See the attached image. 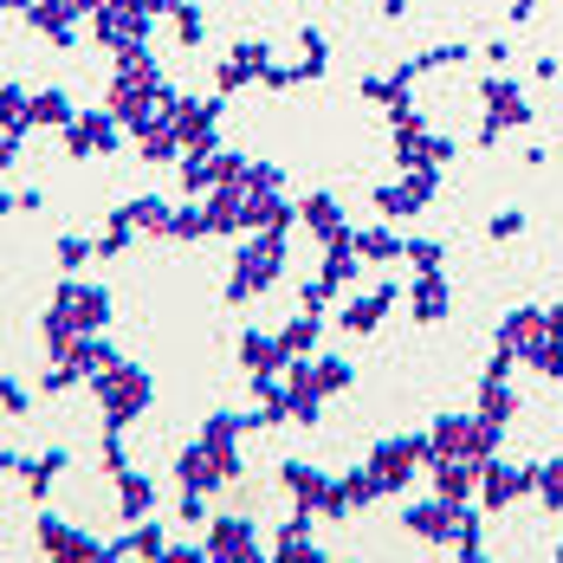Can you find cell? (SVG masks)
<instances>
[{
	"label": "cell",
	"instance_id": "cell-12",
	"mask_svg": "<svg viewBox=\"0 0 563 563\" xmlns=\"http://www.w3.org/2000/svg\"><path fill=\"white\" fill-rule=\"evenodd\" d=\"M479 486H486V506L506 511L511 499H525V493L538 486V473H531V466H499V460H493V466L479 473Z\"/></svg>",
	"mask_w": 563,
	"mask_h": 563
},
{
	"label": "cell",
	"instance_id": "cell-32",
	"mask_svg": "<svg viewBox=\"0 0 563 563\" xmlns=\"http://www.w3.org/2000/svg\"><path fill=\"white\" fill-rule=\"evenodd\" d=\"M279 558H318V544H311V525H305V518H298V525H285Z\"/></svg>",
	"mask_w": 563,
	"mask_h": 563
},
{
	"label": "cell",
	"instance_id": "cell-26",
	"mask_svg": "<svg viewBox=\"0 0 563 563\" xmlns=\"http://www.w3.org/2000/svg\"><path fill=\"white\" fill-rule=\"evenodd\" d=\"M311 343H318V311H298V318H291V324L279 331V350H285V363H291V356H305Z\"/></svg>",
	"mask_w": 563,
	"mask_h": 563
},
{
	"label": "cell",
	"instance_id": "cell-41",
	"mask_svg": "<svg viewBox=\"0 0 563 563\" xmlns=\"http://www.w3.org/2000/svg\"><path fill=\"white\" fill-rule=\"evenodd\" d=\"M65 7H71L78 20H91V13H98V0H65Z\"/></svg>",
	"mask_w": 563,
	"mask_h": 563
},
{
	"label": "cell",
	"instance_id": "cell-28",
	"mask_svg": "<svg viewBox=\"0 0 563 563\" xmlns=\"http://www.w3.org/2000/svg\"><path fill=\"white\" fill-rule=\"evenodd\" d=\"M356 240V260H395L401 253V233H389V227H369V233H350Z\"/></svg>",
	"mask_w": 563,
	"mask_h": 563
},
{
	"label": "cell",
	"instance_id": "cell-38",
	"mask_svg": "<svg viewBox=\"0 0 563 563\" xmlns=\"http://www.w3.org/2000/svg\"><path fill=\"white\" fill-rule=\"evenodd\" d=\"M201 518H208V493H188L181 486V525H201Z\"/></svg>",
	"mask_w": 563,
	"mask_h": 563
},
{
	"label": "cell",
	"instance_id": "cell-7",
	"mask_svg": "<svg viewBox=\"0 0 563 563\" xmlns=\"http://www.w3.org/2000/svg\"><path fill=\"white\" fill-rule=\"evenodd\" d=\"M40 551H46V558H65V563L111 558V544H91L85 531H71V525H58V518H40Z\"/></svg>",
	"mask_w": 563,
	"mask_h": 563
},
{
	"label": "cell",
	"instance_id": "cell-27",
	"mask_svg": "<svg viewBox=\"0 0 563 563\" xmlns=\"http://www.w3.org/2000/svg\"><path fill=\"white\" fill-rule=\"evenodd\" d=\"M26 111H33V91L26 85H0V130L26 136Z\"/></svg>",
	"mask_w": 563,
	"mask_h": 563
},
{
	"label": "cell",
	"instance_id": "cell-24",
	"mask_svg": "<svg viewBox=\"0 0 563 563\" xmlns=\"http://www.w3.org/2000/svg\"><path fill=\"white\" fill-rule=\"evenodd\" d=\"M240 363H246L253 376H273V369L285 363V350L273 338H260V331H246V338H240Z\"/></svg>",
	"mask_w": 563,
	"mask_h": 563
},
{
	"label": "cell",
	"instance_id": "cell-13",
	"mask_svg": "<svg viewBox=\"0 0 563 563\" xmlns=\"http://www.w3.org/2000/svg\"><path fill=\"white\" fill-rule=\"evenodd\" d=\"M208 558L214 563H246L253 558V518H221L208 531Z\"/></svg>",
	"mask_w": 563,
	"mask_h": 563
},
{
	"label": "cell",
	"instance_id": "cell-39",
	"mask_svg": "<svg viewBox=\"0 0 563 563\" xmlns=\"http://www.w3.org/2000/svg\"><path fill=\"white\" fill-rule=\"evenodd\" d=\"M20 143H26L20 130H0V175H7L13 163H20Z\"/></svg>",
	"mask_w": 563,
	"mask_h": 563
},
{
	"label": "cell",
	"instance_id": "cell-42",
	"mask_svg": "<svg viewBox=\"0 0 563 563\" xmlns=\"http://www.w3.org/2000/svg\"><path fill=\"white\" fill-rule=\"evenodd\" d=\"M531 7H538V0H518V7H511V20H525V13H531Z\"/></svg>",
	"mask_w": 563,
	"mask_h": 563
},
{
	"label": "cell",
	"instance_id": "cell-35",
	"mask_svg": "<svg viewBox=\"0 0 563 563\" xmlns=\"http://www.w3.org/2000/svg\"><path fill=\"white\" fill-rule=\"evenodd\" d=\"M318 383H324V395L350 389V363H338V356H324V363H318Z\"/></svg>",
	"mask_w": 563,
	"mask_h": 563
},
{
	"label": "cell",
	"instance_id": "cell-8",
	"mask_svg": "<svg viewBox=\"0 0 563 563\" xmlns=\"http://www.w3.org/2000/svg\"><path fill=\"white\" fill-rule=\"evenodd\" d=\"M486 130H479V143H499V136H506L511 123H531V104H525V98H518V91H511L506 78H486Z\"/></svg>",
	"mask_w": 563,
	"mask_h": 563
},
{
	"label": "cell",
	"instance_id": "cell-23",
	"mask_svg": "<svg viewBox=\"0 0 563 563\" xmlns=\"http://www.w3.org/2000/svg\"><path fill=\"white\" fill-rule=\"evenodd\" d=\"M20 473H26V493H33V499H46V493H53V479L65 473V448L40 453V460H20Z\"/></svg>",
	"mask_w": 563,
	"mask_h": 563
},
{
	"label": "cell",
	"instance_id": "cell-21",
	"mask_svg": "<svg viewBox=\"0 0 563 563\" xmlns=\"http://www.w3.org/2000/svg\"><path fill=\"white\" fill-rule=\"evenodd\" d=\"M111 558H169L163 525H156V518H150V525L136 518V525H130V538H123V544H111Z\"/></svg>",
	"mask_w": 563,
	"mask_h": 563
},
{
	"label": "cell",
	"instance_id": "cell-36",
	"mask_svg": "<svg viewBox=\"0 0 563 563\" xmlns=\"http://www.w3.org/2000/svg\"><path fill=\"white\" fill-rule=\"evenodd\" d=\"M130 240H136V233H130L123 221H111V233L98 240V260H117V253H130Z\"/></svg>",
	"mask_w": 563,
	"mask_h": 563
},
{
	"label": "cell",
	"instance_id": "cell-34",
	"mask_svg": "<svg viewBox=\"0 0 563 563\" xmlns=\"http://www.w3.org/2000/svg\"><path fill=\"white\" fill-rule=\"evenodd\" d=\"M401 253H408L421 273H441V246H434V240H401Z\"/></svg>",
	"mask_w": 563,
	"mask_h": 563
},
{
	"label": "cell",
	"instance_id": "cell-14",
	"mask_svg": "<svg viewBox=\"0 0 563 563\" xmlns=\"http://www.w3.org/2000/svg\"><path fill=\"white\" fill-rule=\"evenodd\" d=\"M65 363L91 383V376H104V369H111V363H123V356H117V343H104L98 331H78V338H71V350H65Z\"/></svg>",
	"mask_w": 563,
	"mask_h": 563
},
{
	"label": "cell",
	"instance_id": "cell-43",
	"mask_svg": "<svg viewBox=\"0 0 563 563\" xmlns=\"http://www.w3.org/2000/svg\"><path fill=\"white\" fill-rule=\"evenodd\" d=\"M20 466V453H0V473H13Z\"/></svg>",
	"mask_w": 563,
	"mask_h": 563
},
{
	"label": "cell",
	"instance_id": "cell-16",
	"mask_svg": "<svg viewBox=\"0 0 563 563\" xmlns=\"http://www.w3.org/2000/svg\"><path fill=\"white\" fill-rule=\"evenodd\" d=\"M389 305H395V285H376V291H363V298H350V305H343V331H350V338H363V331H376Z\"/></svg>",
	"mask_w": 563,
	"mask_h": 563
},
{
	"label": "cell",
	"instance_id": "cell-40",
	"mask_svg": "<svg viewBox=\"0 0 563 563\" xmlns=\"http://www.w3.org/2000/svg\"><path fill=\"white\" fill-rule=\"evenodd\" d=\"M518 227H525V214H518V208H511V214H499V221H493V240H511V233H518Z\"/></svg>",
	"mask_w": 563,
	"mask_h": 563
},
{
	"label": "cell",
	"instance_id": "cell-29",
	"mask_svg": "<svg viewBox=\"0 0 563 563\" xmlns=\"http://www.w3.org/2000/svg\"><path fill=\"white\" fill-rule=\"evenodd\" d=\"M169 20H175V40H181V46H201L208 20H201V7H195V0H181V7H175Z\"/></svg>",
	"mask_w": 563,
	"mask_h": 563
},
{
	"label": "cell",
	"instance_id": "cell-33",
	"mask_svg": "<svg viewBox=\"0 0 563 563\" xmlns=\"http://www.w3.org/2000/svg\"><path fill=\"white\" fill-rule=\"evenodd\" d=\"M538 493H544V506L563 511V460L558 466H538Z\"/></svg>",
	"mask_w": 563,
	"mask_h": 563
},
{
	"label": "cell",
	"instance_id": "cell-5",
	"mask_svg": "<svg viewBox=\"0 0 563 563\" xmlns=\"http://www.w3.org/2000/svg\"><path fill=\"white\" fill-rule=\"evenodd\" d=\"M214 123H221V98H181V104H175L181 156H188V150H214Z\"/></svg>",
	"mask_w": 563,
	"mask_h": 563
},
{
	"label": "cell",
	"instance_id": "cell-6",
	"mask_svg": "<svg viewBox=\"0 0 563 563\" xmlns=\"http://www.w3.org/2000/svg\"><path fill=\"white\" fill-rule=\"evenodd\" d=\"M53 298L65 305V311H71V318H78V331H104V324H111V291H104V285L65 279Z\"/></svg>",
	"mask_w": 563,
	"mask_h": 563
},
{
	"label": "cell",
	"instance_id": "cell-1",
	"mask_svg": "<svg viewBox=\"0 0 563 563\" xmlns=\"http://www.w3.org/2000/svg\"><path fill=\"white\" fill-rule=\"evenodd\" d=\"M91 395H98V408H104L111 428H130V421L150 408L156 383H150V369H136V363H111L104 376H91Z\"/></svg>",
	"mask_w": 563,
	"mask_h": 563
},
{
	"label": "cell",
	"instance_id": "cell-9",
	"mask_svg": "<svg viewBox=\"0 0 563 563\" xmlns=\"http://www.w3.org/2000/svg\"><path fill=\"white\" fill-rule=\"evenodd\" d=\"M428 201H434V169H408V181L376 188V208L383 214H421Z\"/></svg>",
	"mask_w": 563,
	"mask_h": 563
},
{
	"label": "cell",
	"instance_id": "cell-22",
	"mask_svg": "<svg viewBox=\"0 0 563 563\" xmlns=\"http://www.w3.org/2000/svg\"><path fill=\"white\" fill-rule=\"evenodd\" d=\"M415 318H421V324L448 318V279H441V273H421V279H415Z\"/></svg>",
	"mask_w": 563,
	"mask_h": 563
},
{
	"label": "cell",
	"instance_id": "cell-45",
	"mask_svg": "<svg viewBox=\"0 0 563 563\" xmlns=\"http://www.w3.org/2000/svg\"><path fill=\"white\" fill-rule=\"evenodd\" d=\"M0 7H13V13H20V7H26V0H0Z\"/></svg>",
	"mask_w": 563,
	"mask_h": 563
},
{
	"label": "cell",
	"instance_id": "cell-3",
	"mask_svg": "<svg viewBox=\"0 0 563 563\" xmlns=\"http://www.w3.org/2000/svg\"><path fill=\"white\" fill-rule=\"evenodd\" d=\"M58 136H65V156H71V163H85V156H111L117 143H123V117H117L111 104H104V111H78Z\"/></svg>",
	"mask_w": 563,
	"mask_h": 563
},
{
	"label": "cell",
	"instance_id": "cell-37",
	"mask_svg": "<svg viewBox=\"0 0 563 563\" xmlns=\"http://www.w3.org/2000/svg\"><path fill=\"white\" fill-rule=\"evenodd\" d=\"M0 408H7V415H26V408H33V395L20 389V383H7V376H0Z\"/></svg>",
	"mask_w": 563,
	"mask_h": 563
},
{
	"label": "cell",
	"instance_id": "cell-17",
	"mask_svg": "<svg viewBox=\"0 0 563 563\" xmlns=\"http://www.w3.org/2000/svg\"><path fill=\"white\" fill-rule=\"evenodd\" d=\"M111 221H123L130 233H169V221H175V208L169 201H156V195H136V201H123Z\"/></svg>",
	"mask_w": 563,
	"mask_h": 563
},
{
	"label": "cell",
	"instance_id": "cell-15",
	"mask_svg": "<svg viewBox=\"0 0 563 563\" xmlns=\"http://www.w3.org/2000/svg\"><path fill=\"white\" fill-rule=\"evenodd\" d=\"M285 486H291L298 511H331V499H338V479H324L311 466H285Z\"/></svg>",
	"mask_w": 563,
	"mask_h": 563
},
{
	"label": "cell",
	"instance_id": "cell-30",
	"mask_svg": "<svg viewBox=\"0 0 563 563\" xmlns=\"http://www.w3.org/2000/svg\"><path fill=\"white\" fill-rule=\"evenodd\" d=\"M208 233V214H201V201H188V208H175L169 221V240H201Z\"/></svg>",
	"mask_w": 563,
	"mask_h": 563
},
{
	"label": "cell",
	"instance_id": "cell-2",
	"mask_svg": "<svg viewBox=\"0 0 563 563\" xmlns=\"http://www.w3.org/2000/svg\"><path fill=\"white\" fill-rule=\"evenodd\" d=\"M285 273V233H253L246 246H240V260H233V285H227V298L233 305H246V298H260L266 285Z\"/></svg>",
	"mask_w": 563,
	"mask_h": 563
},
{
	"label": "cell",
	"instance_id": "cell-4",
	"mask_svg": "<svg viewBox=\"0 0 563 563\" xmlns=\"http://www.w3.org/2000/svg\"><path fill=\"white\" fill-rule=\"evenodd\" d=\"M150 13L143 7H123V0H98V13H91V33H98V46H111V53H130V46H150Z\"/></svg>",
	"mask_w": 563,
	"mask_h": 563
},
{
	"label": "cell",
	"instance_id": "cell-25",
	"mask_svg": "<svg viewBox=\"0 0 563 563\" xmlns=\"http://www.w3.org/2000/svg\"><path fill=\"white\" fill-rule=\"evenodd\" d=\"M350 279H356V240L343 233V240H331V260H324V285H331V291H343Z\"/></svg>",
	"mask_w": 563,
	"mask_h": 563
},
{
	"label": "cell",
	"instance_id": "cell-44",
	"mask_svg": "<svg viewBox=\"0 0 563 563\" xmlns=\"http://www.w3.org/2000/svg\"><path fill=\"white\" fill-rule=\"evenodd\" d=\"M401 7H408V0H383V13H389V20H395V13H401Z\"/></svg>",
	"mask_w": 563,
	"mask_h": 563
},
{
	"label": "cell",
	"instance_id": "cell-11",
	"mask_svg": "<svg viewBox=\"0 0 563 563\" xmlns=\"http://www.w3.org/2000/svg\"><path fill=\"white\" fill-rule=\"evenodd\" d=\"M428 460V448L421 441H389V448H376V460H369V473L383 479V493H395V486H408V473Z\"/></svg>",
	"mask_w": 563,
	"mask_h": 563
},
{
	"label": "cell",
	"instance_id": "cell-18",
	"mask_svg": "<svg viewBox=\"0 0 563 563\" xmlns=\"http://www.w3.org/2000/svg\"><path fill=\"white\" fill-rule=\"evenodd\" d=\"M117 511H123L130 525H136V518H150V511H156V479L123 466V473H117Z\"/></svg>",
	"mask_w": 563,
	"mask_h": 563
},
{
	"label": "cell",
	"instance_id": "cell-31",
	"mask_svg": "<svg viewBox=\"0 0 563 563\" xmlns=\"http://www.w3.org/2000/svg\"><path fill=\"white\" fill-rule=\"evenodd\" d=\"M91 253H98V240H85V233H65V240H58V266H65V273H78Z\"/></svg>",
	"mask_w": 563,
	"mask_h": 563
},
{
	"label": "cell",
	"instance_id": "cell-19",
	"mask_svg": "<svg viewBox=\"0 0 563 563\" xmlns=\"http://www.w3.org/2000/svg\"><path fill=\"white\" fill-rule=\"evenodd\" d=\"M298 221H305V227H318V240H324V246L350 233V227H343V208L331 201V195H305V201H298Z\"/></svg>",
	"mask_w": 563,
	"mask_h": 563
},
{
	"label": "cell",
	"instance_id": "cell-10",
	"mask_svg": "<svg viewBox=\"0 0 563 563\" xmlns=\"http://www.w3.org/2000/svg\"><path fill=\"white\" fill-rule=\"evenodd\" d=\"M20 13H26V26H33V33H46L53 46H78V13H71L65 0H26Z\"/></svg>",
	"mask_w": 563,
	"mask_h": 563
},
{
	"label": "cell",
	"instance_id": "cell-20",
	"mask_svg": "<svg viewBox=\"0 0 563 563\" xmlns=\"http://www.w3.org/2000/svg\"><path fill=\"white\" fill-rule=\"evenodd\" d=\"M71 98L65 91H33V111H26V130H65L71 123Z\"/></svg>",
	"mask_w": 563,
	"mask_h": 563
}]
</instances>
